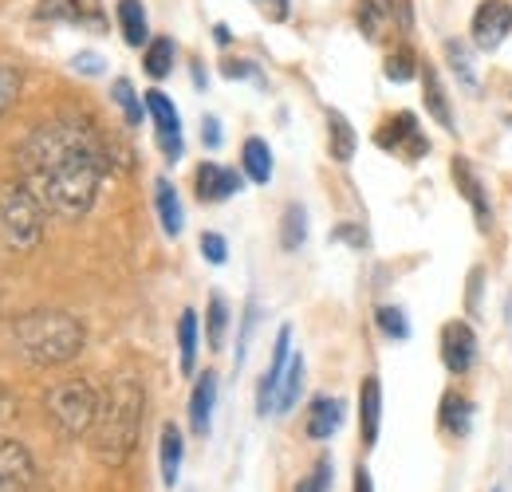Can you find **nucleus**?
<instances>
[{"instance_id":"nucleus-2","label":"nucleus","mask_w":512,"mask_h":492,"mask_svg":"<svg viewBox=\"0 0 512 492\" xmlns=\"http://www.w3.org/2000/svg\"><path fill=\"white\" fill-rule=\"evenodd\" d=\"M142 414H146V390H142V382L130 378V374L115 378L111 390L103 394L99 418L91 426V453L103 465H111V469L127 465V457L134 453V445H138V433H142Z\"/></svg>"},{"instance_id":"nucleus-38","label":"nucleus","mask_w":512,"mask_h":492,"mask_svg":"<svg viewBox=\"0 0 512 492\" xmlns=\"http://www.w3.org/2000/svg\"><path fill=\"white\" fill-rule=\"evenodd\" d=\"M71 67L79 71V75H103L107 67H103V56H95V52H75L71 56Z\"/></svg>"},{"instance_id":"nucleus-33","label":"nucleus","mask_w":512,"mask_h":492,"mask_svg":"<svg viewBox=\"0 0 512 492\" xmlns=\"http://www.w3.org/2000/svg\"><path fill=\"white\" fill-rule=\"evenodd\" d=\"M36 20L44 24H79V0H40Z\"/></svg>"},{"instance_id":"nucleus-6","label":"nucleus","mask_w":512,"mask_h":492,"mask_svg":"<svg viewBox=\"0 0 512 492\" xmlns=\"http://www.w3.org/2000/svg\"><path fill=\"white\" fill-rule=\"evenodd\" d=\"M512 32V4L509 0H481L473 20H469V36H473V48L481 52H497Z\"/></svg>"},{"instance_id":"nucleus-39","label":"nucleus","mask_w":512,"mask_h":492,"mask_svg":"<svg viewBox=\"0 0 512 492\" xmlns=\"http://www.w3.org/2000/svg\"><path fill=\"white\" fill-rule=\"evenodd\" d=\"M253 327H256V304L249 300V308H245V331H241V339H237V367L245 363V355H249V339H253Z\"/></svg>"},{"instance_id":"nucleus-9","label":"nucleus","mask_w":512,"mask_h":492,"mask_svg":"<svg viewBox=\"0 0 512 492\" xmlns=\"http://www.w3.org/2000/svg\"><path fill=\"white\" fill-rule=\"evenodd\" d=\"M442 363L457 378L477 367V331L465 319H453L442 327Z\"/></svg>"},{"instance_id":"nucleus-44","label":"nucleus","mask_w":512,"mask_h":492,"mask_svg":"<svg viewBox=\"0 0 512 492\" xmlns=\"http://www.w3.org/2000/svg\"><path fill=\"white\" fill-rule=\"evenodd\" d=\"M481 276H485L481 268H473V276H469V280H473V288H469V308L473 311H477V296H481Z\"/></svg>"},{"instance_id":"nucleus-46","label":"nucleus","mask_w":512,"mask_h":492,"mask_svg":"<svg viewBox=\"0 0 512 492\" xmlns=\"http://www.w3.org/2000/svg\"><path fill=\"white\" fill-rule=\"evenodd\" d=\"M0 406H4V390H0Z\"/></svg>"},{"instance_id":"nucleus-26","label":"nucleus","mask_w":512,"mask_h":492,"mask_svg":"<svg viewBox=\"0 0 512 492\" xmlns=\"http://www.w3.org/2000/svg\"><path fill=\"white\" fill-rule=\"evenodd\" d=\"M225 331H229V304L221 292L209 296V308H205V339H209V351H221L225 347Z\"/></svg>"},{"instance_id":"nucleus-31","label":"nucleus","mask_w":512,"mask_h":492,"mask_svg":"<svg viewBox=\"0 0 512 492\" xmlns=\"http://www.w3.org/2000/svg\"><path fill=\"white\" fill-rule=\"evenodd\" d=\"M414 75H422L414 48H406V44H402L398 52H390V56H386V79H390V83H410Z\"/></svg>"},{"instance_id":"nucleus-10","label":"nucleus","mask_w":512,"mask_h":492,"mask_svg":"<svg viewBox=\"0 0 512 492\" xmlns=\"http://www.w3.org/2000/svg\"><path fill=\"white\" fill-rule=\"evenodd\" d=\"M36 481V461L16 437H0V492H28Z\"/></svg>"},{"instance_id":"nucleus-37","label":"nucleus","mask_w":512,"mask_h":492,"mask_svg":"<svg viewBox=\"0 0 512 492\" xmlns=\"http://www.w3.org/2000/svg\"><path fill=\"white\" fill-rule=\"evenodd\" d=\"M79 24H83V28H91V32H107L103 4H99V0H79Z\"/></svg>"},{"instance_id":"nucleus-21","label":"nucleus","mask_w":512,"mask_h":492,"mask_svg":"<svg viewBox=\"0 0 512 492\" xmlns=\"http://www.w3.org/2000/svg\"><path fill=\"white\" fill-rule=\"evenodd\" d=\"M241 174L256 185L272 182V150H268L264 138H245V146H241Z\"/></svg>"},{"instance_id":"nucleus-8","label":"nucleus","mask_w":512,"mask_h":492,"mask_svg":"<svg viewBox=\"0 0 512 492\" xmlns=\"http://www.w3.org/2000/svg\"><path fill=\"white\" fill-rule=\"evenodd\" d=\"M288 363H292V327H280L276 347H272V363L260 374V386H256V414L260 418L276 414V398H280V382H284Z\"/></svg>"},{"instance_id":"nucleus-4","label":"nucleus","mask_w":512,"mask_h":492,"mask_svg":"<svg viewBox=\"0 0 512 492\" xmlns=\"http://www.w3.org/2000/svg\"><path fill=\"white\" fill-rule=\"evenodd\" d=\"M48 229V205L24 182H0V245L36 252Z\"/></svg>"},{"instance_id":"nucleus-14","label":"nucleus","mask_w":512,"mask_h":492,"mask_svg":"<svg viewBox=\"0 0 512 492\" xmlns=\"http://www.w3.org/2000/svg\"><path fill=\"white\" fill-rule=\"evenodd\" d=\"M213 406H217V374L205 370L190 394V426L197 437H205L209 426H213Z\"/></svg>"},{"instance_id":"nucleus-22","label":"nucleus","mask_w":512,"mask_h":492,"mask_svg":"<svg viewBox=\"0 0 512 492\" xmlns=\"http://www.w3.org/2000/svg\"><path fill=\"white\" fill-rule=\"evenodd\" d=\"M142 99H146V115L154 119V134H182V115H178V107H174V99L166 91L154 87Z\"/></svg>"},{"instance_id":"nucleus-23","label":"nucleus","mask_w":512,"mask_h":492,"mask_svg":"<svg viewBox=\"0 0 512 492\" xmlns=\"http://www.w3.org/2000/svg\"><path fill=\"white\" fill-rule=\"evenodd\" d=\"M174 60H178V48L170 36H154L146 48H142V71L150 79H166L174 71Z\"/></svg>"},{"instance_id":"nucleus-24","label":"nucleus","mask_w":512,"mask_h":492,"mask_svg":"<svg viewBox=\"0 0 512 492\" xmlns=\"http://www.w3.org/2000/svg\"><path fill=\"white\" fill-rule=\"evenodd\" d=\"M442 430L449 437H465L473 430V402L461 398V394H446L442 398Z\"/></svg>"},{"instance_id":"nucleus-32","label":"nucleus","mask_w":512,"mask_h":492,"mask_svg":"<svg viewBox=\"0 0 512 492\" xmlns=\"http://www.w3.org/2000/svg\"><path fill=\"white\" fill-rule=\"evenodd\" d=\"M375 327L383 331L386 339H394V343L410 339V319H406V311L394 308V304H383V308L375 311Z\"/></svg>"},{"instance_id":"nucleus-18","label":"nucleus","mask_w":512,"mask_h":492,"mask_svg":"<svg viewBox=\"0 0 512 492\" xmlns=\"http://www.w3.org/2000/svg\"><path fill=\"white\" fill-rule=\"evenodd\" d=\"M422 103H426V111H430V119L442 126V130H457L453 126V107H449V95H446V87H442V75L434 71V67H422Z\"/></svg>"},{"instance_id":"nucleus-27","label":"nucleus","mask_w":512,"mask_h":492,"mask_svg":"<svg viewBox=\"0 0 512 492\" xmlns=\"http://www.w3.org/2000/svg\"><path fill=\"white\" fill-rule=\"evenodd\" d=\"M111 99L119 103V111H123L127 126H138L142 119H146V99H138V91H134L130 79H115V83H111Z\"/></svg>"},{"instance_id":"nucleus-1","label":"nucleus","mask_w":512,"mask_h":492,"mask_svg":"<svg viewBox=\"0 0 512 492\" xmlns=\"http://www.w3.org/2000/svg\"><path fill=\"white\" fill-rule=\"evenodd\" d=\"M16 158H20V182L48 205V213L67 221L91 213L107 174V150L103 138L87 123H71V119L40 123L20 142Z\"/></svg>"},{"instance_id":"nucleus-15","label":"nucleus","mask_w":512,"mask_h":492,"mask_svg":"<svg viewBox=\"0 0 512 492\" xmlns=\"http://www.w3.org/2000/svg\"><path fill=\"white\" fill-rule=\"evenodd\" d=\"M154 209H158L162 233H166V237H182V229H186V209H182V197H178L174 182H166V178L154 182Z\"/></svg>"},{"instance_id":"nucleus-7","label":"nucleus","mask_w":512,"mask_h":492,"mask_svg":"<svg viewBox=\"0 0 512 492\" xmlns=\"http://www.w3.org/2000/svg\"><path fill=\"white\" fill-rule=\"evenodd\" d=\"M379 146L398 154V158H406V162H418L430 150V142H426L422 126H418V115H410V111H398V115L386 119L383 130H379Z\"/></svg>"},{"instance_id":"nucleus-3","label":"nucleus","mask_w":512,"mask_h":492,"mask_svg":"<svg viewBox=\"0 0 512 492\" xmlns=\"http://www.w3.org/2000/svg\"><path fill=\"white\" fill-rule=\"evenodd\" d=\"M12 339H16V351L32 367H60V363H71L87 347V327L71 311L36 308L24 311L12 323Z\"/></svg>"},{"instance_id":"nucleus-17","label":"nucleus","mask_w":512,"mask_h":492,"mask_svg":"<svg viewBox=\"0 0 512 492\" xmlns=\"http://www.w3.org/2000/svg\"><path fill=\"white\" fill-rule=\"evenodd\" d=\"M115 20H119V32L130 48H146L150 44V16H146V4L142 0H119L115 4Z\"/></svg>"},{"instance_id":"nucleus-43","label":"nucleus","mask_w":512,"mask_h":492,"mask_svg":"<svg viewBox=\"0 0 512 492\" xmlns=\"http://www.w3.org/2000/svg\"><path fill=\"white\" fill-rule=\"evenodd\" d=\"M331 237H335V241H351V245H355V248H359V245H367V237H363V233H355V229H335Z\"/></svg>"},{"instance_id":"nucleus-19","label":"nucleus","mask_w":512,"mask_h":492,"mask_svg":"<svg viewBox=\"0 0 512 492\" xmlns=\"http://www.w3.org/2000/svg\"><path fill=\"white\" fill-rule=\"evenodd\" d=\"M343 402L339 398H316L312 402V410H308V437L312 441H327V437H335L339 433V426H343Z\"/></svg>"},{"instance_id":"nucleus-16","label":"nucleus","mask_w":512,"mask_h":492,"mask_svg":"<svg viewBox=\"0 0 512 492\" xmlns=\"http://www.w3.org/2000/svg\"><path fill=\"white\" fill-rule=\"evenodd\" d=\"M158 461H162V485L174 489L182 477V461H186V437L174 422L162 426V441H158Z\"/></svg>"},{"instance_id":"nucleus-12","label":"nucleus","mask_w":512,"mask_h":492,"mask_svg":"<svg viewBox=\"0 0 512 492\" xmlns=\"http://www.w3.org/2000/svg\"><path fill=\"white\" fill-rule=\"evenodd\" d=\"M453 182L461 189V197L469 201V209H473V217H477V229L481 233H489V225H493V205H489V193H485V182L477 178V170H473V162L469 158H453Z\"/></svg>"},{"instance_id":"nucleus-13","label":"nucleus","mask_w":512,"mask_h":492,"mask_svg":"<svg viewBox=\"0 0 512 492\" xmlns=\"http://www.w3.org/2000/svg\"><path fill=\"white\" fill-rule=\"evenodd\" d=\"M359 430H363V445L367 449L379 445V430H383V382L375 374H367L363 386H359Z\"/></svg>"},{"instance_id":"nucleus-45","label":"nucleus","mask_w":512,"mask_h":492,"mask_svg":"<svg viewBox=\"0 0 512 492\" xmlns=\"http://www.w3.org/2000/svg\"><path fill=\"white\" fill-rule=\"evenodd\" d=\"M213 40H217V44H221V48H225V44H229V40H233V36H229V28H225V24H217V28H213Z\"/></svg>"},{"instance_id":"nucleus-5","label":"nucleus","mask_w":512,"mask_h":492,"mask_svg":"<svg viewBox=\"0 0 512 492\" xmlns=\"http://www.w3.org/2000/svg\"><path fill=\"white\" fill-rule=\"evenodd\" d=\"M99 402H103V394H99L87 378H64V382H56V386L44 394L48 422L64 433V437H83V433H91L95 418H99Z\"/></svg>"},{"instance_id":"nucleus-42","label":"nucleus","mask_w":512,"mask_h":492,"mask_svg":"<svg viewBox=\"0 0 512 492\" xmlns=\"http://www.w3.org/2000/svg\"><path fill=\"white\" fill-rule=\"evenodd\" d=\"M355 492H375V481H371V469L367 465L355 469Z\"/></svg>"},{"instance_id":"nucleus-29","label":"nucleus","mask_w":512,"mask_h":492,"mask_svg":"<svg viewBox=\"0 0 512 492\" xmlns=\"http://www.w3.org/2000/svg\"><path fill=\"white\" fill-rule=\"evenodd\" d=\"M178 351H182V374L197 367V311H182L178 319Z\"/></svg>"},{"instance_id":"nucleus-34","label":"nucleus","mask_w":512,"mask_h":492,"mask_svg":"<svg viewBox=\"0 0 512 492\" xmlns=\"http://www.w3.org/2000/svg\"><path fill=\"white\" fill-rule=\"evenodd\" d=\"M20 87H24V75L16 71V67H8V63H0V119L16 107V99H20Z\"/></svg>"},{"instance_id":"nucleus-20","label":"nucleus","mask_w":512,"mask_h":492,"mask_svg":"<svg viewBox=\"0 0 512 492\" xmlns=\"http://www.w3.org/2000/svg\"><path fill=\"white\" fill-rule=\"evenodd\" d=\"M327 150L335 162H351L355 150H359V138H355V126L347 123L343 111H327Z\"/></svg>"},{"instance_id":"nucleus-36","label":"nucleus","mask_w":512,"mask_h":492,"mask_svg":"<svg viewBox=\"0 0 512 492\" xmlns=\"http://www.w3.org/2000/svg\"><path fill=\"white\" fill-rule=\"evenodd\" d=\"M201 256L209 264H225L229 260V241L221 233H201Z\"/></svg>"},{"instance_id":"nucleus-30","label":"nucleus","mask_w":512,"mask_h":492,"mask_svg":"<svg viewBox=\"0 0 512 492\" xmlns=\"http://www.w3.org/2000/svg\"><path fill=\"white\" fill-rule=\"evenodd\" d=\"M446 60L453 67V75L469 87V91H477V67H473V52L461 44V40H446Z\"/></svg>"},{"instance_id":"nucleus-25","label":"nucleus","mask_w":512,"mask_h":492,"mask_svg":"<svg viewBox=\"0 0 512 492\" xmlns=\"http://www.w3.org/2000/svg\"><path fill=\"white\" fill-rule=\"evenodd\" d=\"M304 241H308V209L300 201H292L284 209V221H280V248L296 252V248H304Z\"/></svg>"},{"instance_id":"nucleus-40","label":"nucleus","mask_w":512,"mask_h":492,"mask_svg":"<svg viewBox=\"0 0 512 492\" xmlns=\"http://www.w3.org/2000/svg\"><path fill=\"white\" fill-rule=\"evenodd\" d=\"M201 142H205V150H221V123L213 115H205V123H201Z\"/></svg>"},{"instance_id":"nucleus-35","label":"nucleus","mask_w":512,"mask_h":492,"mask_svg":"<svg viewBox=\"0 0 512 492\" xmlns=\"http://www.w3.org/2000/svg\"><path fill=\"white\" fill-rule=\"evenodd\" d=\"M327 489H331V461L320 457V461H316V469L296 485V492H327Z\"/></svg>"},{"instance_id":"nucleus-11","label":"nucleus","mask_w":512,"mask_h":492,"mask_svg":"<svg viewBox=\"0 0 512 492\" xmlns=\"http://www.w3.org/2000/svg\"><path fill=\"white\" fill-rule=\"evenodd\" d=\"M193 185H197V201L217 205V201H229L233 193H241L245 174H237V170H229L221 162H201L197 174H193Z\"/></svg>"},{"instance_id":"nucleus-28","label":"nucleus","mask_w":512,"mask_h":492,"mask_svg":"<svg viewBox=\"0 0 512 492\" xmlns=\"http://www.w3.org/2000/svg\"><path fill=\"white\" fill-rule=\"evenodd\" d=\"M300 390H304V359L300 355H292V363L284 370V382H280V398H276V414H288L292 406H296V398H300Z\"/></svg>"},{"instance_id":"nucleus-41","label":"nucleus","mask_w":512,"mask_h":492,"mask_svg":"<svg viewBox=\"0 0 512 492\" xmlns=\"http://www.w3.org/2000/svg\"><path fill=\"white\" fill-rule=\"evenodd\" d=\"M221 71H225V79H256V67L249 60H229Z\"/></svg>"}]
</instances>
